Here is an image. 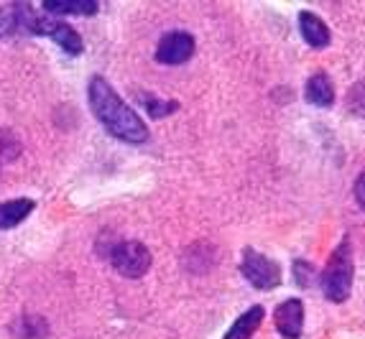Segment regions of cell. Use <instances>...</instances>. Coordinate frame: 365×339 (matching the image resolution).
I'll use <instances>...</instances> for the list:
<instances>
[{
  "instance_id": "obj_1",
  "label": "cell",
  "mask_w": 365,
  "mask_h": 339,
  "mask_svg": "<svg viewBox=\"0 0 365 339\" xmlns=\"http://www.w3.org/2000/svg\"><path fill=\"white\" fill-rule=\"evenodd\" d=\"M90 108L100 122L115 138L125 143H143L148 140V125L135 115L128 105L123 103L113 87L103 77H92L90 82Z\"/></svg>"
},
{
  "instance_id": "obj_2",
  "label": "cell",
  "mask_w": 365,
  "mask_h": 339,
  "mask_svg": "<svg viewBox=\"0 0 365 339\" xmlns=\"http://www.w3.org/2000/svg\"><path fill=\"white\" fill-rule=\"evenodd\" d=\"M350 288H353V250L350 242L342 240L335 253L329 255V263L322 273V291L329 301L342 303L350 296Z\"/></svg>"
},
{
  "instance_id": "obj_3",
  "label": "cell",
  "mask_w": 365,
  "mask_h": 339,
  "mask_svg": "<svg viewBox=\"0 0 365 339\" xmlns=\"http://www.w3.org/2000/svg\"><path fill=\"white\" fill-rule=\"evenodd\" d=\"M110 263L125 278H140L151 268V253H148V248L143 242L125 240V242H118L115 248L110 250Z\"/></svg>"
},
{
  "instance_id": "obj_4",
  "label": "cell",
  "mask_w": 365,
  "mask_h": 339,
  "mask_svg": "<svg viewBox=\"0 0 365 339\" xmlns=\"http://www.w3.org/2000/svg\"><path fill=\"white\" fill-rule=\"evenodd\" d=\"M243 276L261 291H271L281 283V268L274 261H268L266 255H261L258 250H245L243 263H240Z\"/></svg>"
},
{
  "instance_id": "obj_5",
  "label": "cell",
  "mask_w": 365,
  "mask_h": 339,
  "mask_svg": "<svg viewBox=\"0 0 365 339\" xmlns=\"http://www.w3.org/2000/svg\"><path fill=\"white\" fill-rule=\"evenodd\" d=\"M31 33H38V36H49L54 43H59L67 54L77 56L82 51V38L77 36V31L72 26H67L64 21L49 19V16H36L29 26Z\"/></svg>"
},
{
  "instance_id": "obj_6",
  "label": "cell",
  "mask_w": 365,
  "mask_h": 339,
  "mask_svg": "<svg viewBox=\"0 0 365 339\" xmlns=\"http://www.w3.org/2000/svg\"><path fill=\"white\" fill-rule=\"evenodd\" d=\"M195 54V38L187 31H171L156 46V59L161 64H184Z\"/></svg>"
},
{
  "instance_id": "obj_7",
  "label": "cell",
  "mask_w": 365,
  "mask_h": 339,
  "mask_svg": "<svg viewBox=\"0 0 365 339\" xmlns=\"http://www.w3.org/2000/svg\"><path fill=\"white\" fill-rule=\"evenodd\" d=\"M276 329L287 339H299L302 337V329H304V303L299 298H289L276 309L274 314Z\"/></svg>"
},
{
  "instance_id": "obj_8",
  "label": "cell",
  "mask_w": 365,
  "mask_h": 339,
  "mask_svg": "<svg viewBox=\"0 0 365 339\" xmlns=\"http://www.w3.org/2000/svg\"><path fill=\"white\" fill-rule=\"evenodd\" d=\"M34 19H36V13L31 11V6L0 8V38L11 36V33H16V31H21V28L29 31V26Z\"/></svg>"
},
{
  "instance_id": "obj_9",
  "label": "cell",
  "mask_w": 365,
  "mask_h": 339,
  "mask_svg": "<svg viewBox=\"0 0 365 339\" xmlns=\"http://www.w3.org/2000/svg\"><path fill=\"white\" fill-rule=\"evenodd\" d=\"M299 31H302L304 41L314 48H322L329 43V28L324 26L322 19H317L314 13L309 11L299 13Z\"/></svg>"
},
{
  "instance_id": "obj_10",
  "label": "cell",
  "mask_w": 365,
  "mask_h": 339,
  "mask_svg": "<svg viewBox=\"0 0 365 339\" xmlns=\"http://www.w3.org/2000/svg\"><path fill=\"white\" fill-rule=\"evenodd\" d=\"M307 100L317 108H329L335 103V87L329 82V77L324 72H317L307 82Z\"/></svg>"
},
{
  "instance_id": "obj_11",
  "label": "cell",
  "mask_w": 365,
  "mask_h": 339,
  "mask_svg": "<svg viewBox=\"0 0 365 339\" xmlns=\"http://www.w3.org/2000/svg\"><path fill=\"white\" fill-rule=\"evenodd\" d=\"M100 8L98 0H46L43 11L56 16H95Z\"/></svg>"
},
{
  "instance_id": "obj_12",
  "label": "cell",
  "mask_w": 365,
  "mask_h": 339,
  "mask_svg": "<svg viewBox=\"0 0 365 339\" xmlns=\"http://www.w3.org/2000/svg\"><path fill=\"white\" fill-rule=\"evenodd\" d=\"M263 316H266L263 306H253V309H248L243 316H237V321L230 327V332L225 334V339H250L258 332V327H261Z\"/></svg>"
},
{
  "instance_id": "obj_13",
  "label": "cell",
  "mask_w": 365,
  "mask_h": 339,
  "mask_svg": "<svg viewBox=\"0 0 365 339\" xmlns=\"http://www.w3.org/2000/svg\"><path fill=\"white\" fill-rule=\"evenodd\" d=\"M34 209V202L31 199H13L0 204V230H11L16 224H21Z\"/></svg>"
},
{
  "instance_id": "obj_14",
  "label": "cell",
  "mask_w": 365,
  "mask_h": 339,
  "mask_svg": "<svg viewBox=\"0 0 365 339\" xmlns=\"http://www.w3.org/2000/svg\"><path fill=\"white\" fill-rule=\"evenodd\" d=\"M140 103H143V108L148 110V115L151 118H164V115H169V113H174V110L179 108L177 103H161V100H156L153 95H143L140 97Z\"/></svg>"
},
{
  "instance_id": "obj_15",
  "label": "cell",
  "mask_w": 365,
  "mask_h": 339,
  "mask_svg": "<svg viewBox=\"0 0 365 339\" xmlns=\"http://www.w3.org/2000/svg\"><path fill=\"white\" fill-rule=\"evenodd\" d=\"M363 103H365V82L363 85H358V87H353L350 90V108L358 113L360 108H363Z\"/></svg>"
},
{
  "instance_id": "obj_16",
  "label": "cell",
  "mask_w": 365,
  "mask_h": 339,
  "mask_svg": "<svg viewBox=\"0 0 365 339\" xmlns=\"http://www.w3.org/2000/svg\"><path fill=\"white\" fill-rule=\"evenodd\" d=\"M355 199H358V204L365 209V171L358 176V182H355Z\"/></svg>"
}]
</instances>
